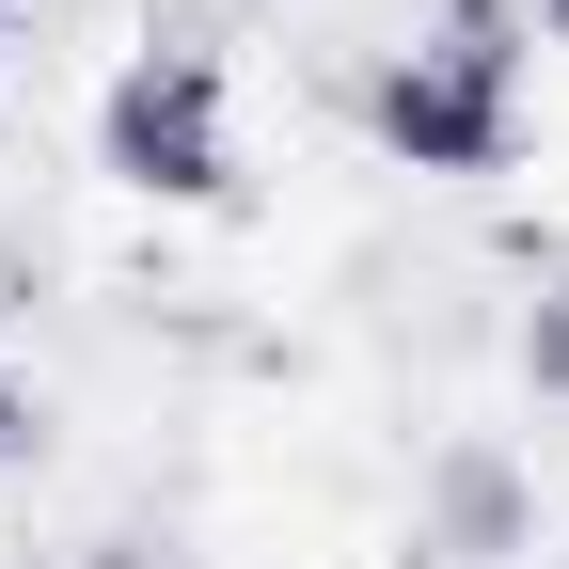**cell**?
Instances as JSON below:
<instances>
[{
	"mask_svg": "<svg viewBox=\"0 0 569 569\" xmlns=\"http://www.w3.org/2000/svg\"><path fill=\"white\" fill-rule=\"evenodd\" d=\"M0 32H17V0H0Z\"/></svg>",
	"mask_w": 569,
	"mask_h": 569,
	"instance_id": "9c48e42d",
	"label": "cell"
},
{
	"mask_svg": "<svg viewBox=\"0 0 569 569\" xmlns=\"http://www.w3.org/2000/svg\"><path fill=\"white\" fill-rule=\"evenodd\" d=\"M427 48H459V63H490V80H522V63H538V17H522V0H443Z\"/></svg>",
	"mask_w": 569,
	"mask_h": 569,
	"instance_id": "277c9868",
	"label": "cell"
},
{
	"mask_svg": "<svg viewBox=\"0 0 569 569\" xmlns=\"http://www.w3.org/2000/svg\"><path fill=\"white\" fill-rule=\"evenodd\" d=\"M522 17H538V48H569V0H522Z\"/></svg>",
	"mask_w": 569,
	"mask_h": 569,
	"instance_id": "ba28073f",
	"label": "cell"
},
{
	"mask_svg": "<svg viewBox=\"0 0 569 569\" xmlns=\"http://www.w3.org/2000/svg\"><path fill=\"white\" fill-rule=\"evenodd\" d=\"M32 443H48V411H32V380H0V475H32Z\"/></svg>",
	"mask_w": 569,
	"mask_h": 569,
	"instance_id": "8992f818",
	"label": "cell"
},
{
	"mask_svg": "<svg viewBox=\"0 0 569 569\" xmlns=\"http://www.w3.org/2000/svg\"><path fill=\"white\" fill-rule=\"evenodd\" d=\"M365 127L411 174H507L522 159V80H490V63H459V48H396L365 80Z\"/></svg>",
	"mask_w": 569,
	"mask_h": 569,
	"instance_id": "7a4b0ae2",
	"label": "cell"
},
{
	"mask_svg": "<svg viewBox=\"0 0 569 569\" xmlns=\"http://www.w3.org/2000/svg\"><path fill=\"white\" fill-rule=\"evenodd\" d=\"M411 553H459V569L538 553V475H522L507 443H443V459H427V538H411Z\"/></svg>",
	"mask_w": 569,
	"mask_h": 569,
	"instance_id": "3957f363",
	"label": "cell"
},
{
	"mask_svg": "<svg viewBox=\"0 0 569 569\" xmlns=\"http://www.w3.org/2000/svg\"><path fill=\"white\" fill-rule=\"evenodd\" d=\"M0 63H17V32H0Z\"/></svg>",
	"mask_w": 569,
	"mask_h": 569,
	"instance_id": "30bf717a",
	"label": "cell"
},
{
	"mask_svg": "<svg viewBox=\"0 0 569 569\" xmlns=\"http://www.w3.org/2000/svg\"><path fill=\"white\" fill-rule=\"evenodd\" d=\"M80 569H174V553H159V538H96Z\"/></svg>",
	"mask_w": 569,
	"mask_h": 569,
	"instance_id": "52a82bcc",
	"label": "cell"
},
{
	"mask_svg": "<svg viewBox=\"0 0 569 569\" xmlns=\"http://www.w3.org/2000/svg\"><path fill=\"white\" fill-rule=\"evenodd\" d=\"M522 396L569 411V284H538V301H522Z\"/></svg>",
	"mask_w": 569,
	"mask_h": 569,
	"instance_id": "5b68a950",
	"label": "cell"
},
{
	"mask_svg": "<svg viewBox=\"0 0 569 569\" xmlns=\"http://www.w3.org/2000/svg\"><path fill=\"white\" fill-rule=\"evenodd\" d=\"M96 174L142 206H238V142H222V48H127L96 96Z\"/></svg>",
	"mask_w": 569,
	"mask_h": 569,
	"instance_id": "6da1fadb",
	"label": "cell"
}]
</instances>
